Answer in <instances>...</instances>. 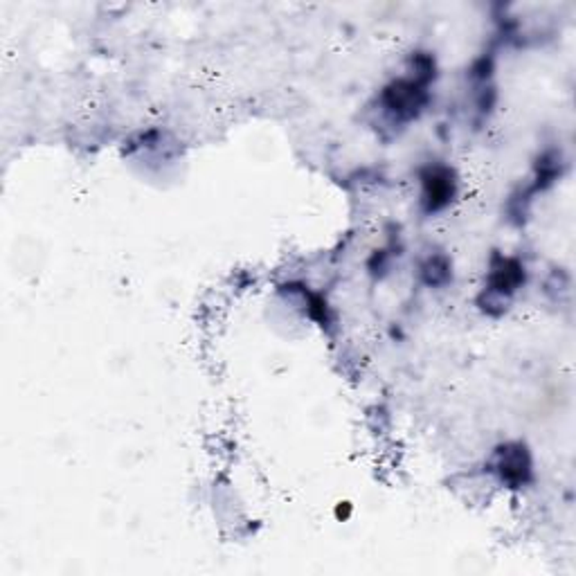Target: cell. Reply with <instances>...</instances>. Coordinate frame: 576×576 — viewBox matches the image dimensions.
<instances>
[{"mask_svg":"<svg viewBox=\"0 0 576 576\" xmlns=\"http://www.w3.org/2000/svg\"><path fill=\"white\" fill-rule=\"evenodd\" d=\"M385 104H388L389 111L401 115V118H413L417 108L423 104V86L413 79L394 81L385 90Z\"/></svg>","mask_w":576,"mask_h":576,"instance_id":"obj_1","label":"cell"},{"mask_svg":"<svg viewBox=\"0 0 576 576\" xmlns=\"http://www.w3.org/2000/svg\"><path fill=\"white\" fill-rule=\"evenodd\" d=\"M497 469H500L502 480H506L509 484H515V487L525 484L531 473V462L525 446H506V448H502Z\"/></svg>","mask_w":576,"mask_h":576,"instance_id":"obj_2","label":"cell"},{"mask_svg":"<svg viewBox=\"0 0 576 576\" xmlns=\"http://www.w3.org/2000/svg\"><path fill=\"white\" fill-rule=\"evenodd\" d=\"M423 185H426L428 210H439L453 196V179L448 169H430V174L423 176Z\"/></svg>","mask_w":576,"mask_h":576,"instance_id":"obj_3","label":"cell"},{"mask_svg":"<svg viewBox=\"0 0 576 576\" xmlns=\"http://www.w3.org/2000/svg\"><path fill=\"white\" fill-rule=\"evenodd\" d=\"M522 271L525 268H521V263L511 262V259H505L502 262V268H497V271H493L491 275V291H497V293H511L515 291V286L521 284L522 280Z\"/></svg>","mask_w":576,"mask_h":576,"instance_id":"obj_4","label":"cell"}]
</instances>
